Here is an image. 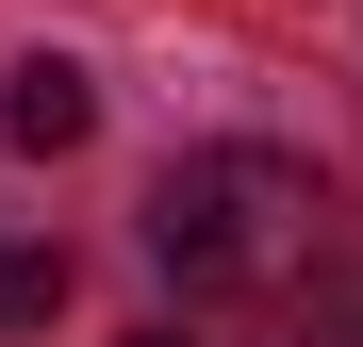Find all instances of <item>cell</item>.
<instances>
[{"label": "cell", "mask_w": 363, "mask_h": 347, "mask_svg": "<svg viewBox=\"0 0 363 347\" xmlns=\"http://www.w3.org/2000/svg\"><path fill=\"white\" fill-rule=\"evenodd\" d=\"M347 248V182L297 149H182L149 182V265L182 298H281Z\"/></svg>", "instance_id": "cell-1"}, {"label": "cell", "mask_w": 363, "mask_h": 347, "mask_svg": "<svg viewBox=\"0 0 363 347\" xmlns=\"http://www.w3.org/2000/svg\"><path fill=\"white\" fill-rule=\"evenodd\" d=\"M248 331H199V347H363V281H281V298H231Z\"/></svg>", "instance_id": "cell-2"}, {"label": "cell", "mask_w": 363, "mask_h": 347, "mask_svg": "<svg viewBox=\"0 0 363 347\" xmlns=\"http://www.w3.org/2000/svg\"><path fill=\"white\" fill-rule=\"evenodd\" d=\"M0 133L17 149H83L99 133V83L67 67V50H17V67H0Z\"/></svg>", "instance_id": "cell-3"}, {"label": "cell", "mask_w": 363, "mask_h": 347, "mask_svg": "<svg viewBox=\"0 0 363 347\" xmlns=\"http://www.w3.org/2000/svg\"><path fill=\"white\" fill-rule=\"evenodd\" d=\"M67 248H50V231H0V331H50V314H67Z\"/></svg>", "instance_id": "cell-4"}, {"label": "cell", "mask_w": 363, "mask_h": 347, "mask_svg": "<svg viewBox=\"0 0 363 347\" xmlns=\"http://www.w3.org/2000/svg\"><path fill=\"white\" fill-rule=\"evenodd\" d=\"M133 347H199V331H133Z\"/></svg>", "instance_id": "cell-5"}]
</instances>
